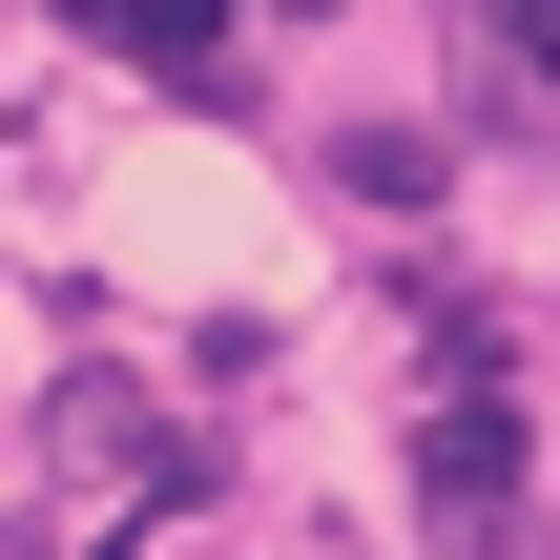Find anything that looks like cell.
Listing matches in <instances>:
<instances>
[{
    "instance_id": "6da1fadb",
    "label": "cell",
    "mask_w": 560,
    "mask_h": 560,
    "mask_svg": "<svg viewBox=\"0 0 560 560\" xmlns=\"http://www.w3.org/2000/svg\"><path fill=\"white\" fill-rule=\"evenodd\" d=\"M436 499H520V374H499V332H457L436 353V416H416V520Z\"/></svg>"
},
{
    "instance_id": "7a4b0ae2",
    "label": "cell",
    "mask_w": 560,
    "mask_h": 560,
    "mask_svg": "<svg viewBox=\"0 0 560 560\" xmlns=\"http://www.w3.org/2000/svg\"><path fill=\"white\" fill-rule=\"evenodd\" d=\"M104 21H125V62H145V83H208L249 0H104Z\"/></svg>"
},
{
    "instance_id": "3957f363",
    "label": "cell",
    "mask_w": 560,
    "mask_h": 560,
    "mask_svg": "<svg viewBox=\"0 0 560 560\" xmlns=\"http://www.w3.org/2000/svg\"><path fill=\"white\" fill-rule=\"evenodd\" d=\"M332 187H374V208H416V187H436V145H416V125H353V145H332Z\"/></svg>"
},
{
    "instance_id": "277c9868",
    "label": "cell",
    "mask_w": 560,
    "mask_h": 560,
    "mask_svg": "<svg viewBox=\"0 0 560 560\" xmlns=\"http://www.w3.org/2000/svg\"><path fill=\"white\" fill-rule=\"evenodd\" d=\"M416 540H436V560H540V520H520V499H436Z\"/></svg>"
},
{
    "instance_id": "5b68a950",
    "label": "cell",
    "mask_w": 560,
    "mask_h": 560,
    "mask_svg": "<svg viewBox=\"0 0 560 560\" xmlns=\"http://www.w3.org/2000/svg\"><path fill=\"white\" fill-rule=\"evenodd\" d=\"M499 42H520V83H560V0H499Z\"/></svg>"
},
{
    "instance_id": "8992f818",
    "label": "cell",
    "mask_w": 560,
    "mask_h": 560,
    "mask_svg": "<svg viewBox=\"0 0 560 560\" xmlns=\"http://www.w3.org/2000/svg\"><path fill=\"white\" fill-rule=\"evenodd\" d=\"M291 21H332V0H291Z\"/></svg>"
},
{
    "instance_id": "52a82bcc",
    "label": "cell",
    "mask_w": 560,
    "mask_h": 560,
    "mask_svg": "<svg viewBox=\"0 0 560 560\" xmlns=\"http://www.w3.org/2000/svg\"><path fill=\"white\" fill-rule=\"evenodd\" d=\"M62 21H104V0H62Z\"/></svg>"
}]
</instances>
